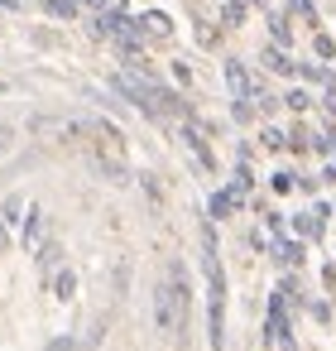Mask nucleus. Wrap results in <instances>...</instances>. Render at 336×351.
Returning a JSON list of instances; mask_svg holds the SVG:
<instances>
[{"label":"nucleus","instance_id":"4be33fe9","mask_svg":"<svg viewBox=\"0 0 336 351\" xmlns=\"http://www.w3.org/2000/svg\"><path fill=\"white\" fill-rule=\"evenodd\" d=\"M20 5H15V0H0V15H15Z\"/></svg>","mask_w":336,"mask_h":351},{"label":"nucleus","instance_id":"9d476101","mask_svg":"<svg viewBox=\"0 0 336 351\" xmlns=\"http://www.w3.org/2000/svg\"><path fill=\"white\" fill-rule=\"evenodd\" d=\"M183 145H188V149L197 154V164H202V169H216V159H211V149H207V140H202V135H197L192 125H183Z\"/></svg>","mask_w":336,"mask_h":351},{"label":"nucleus","instance_id":"423d86ee","mask_svg":"<svg viewBox=\"0 0 336 351\" xmlns=\"http://www.w3.org/2000/svg\"><path fill=\"white\" fill-rule=\"evenodd\" d=\"M269 341L293 346V341H288V317H283V293H274V298H269Z\"/></svg>","mask_w":336,"mask_h":351},{"label":"nucleus","instance_id":"4468645a","mask_svg":"<svg viewBox=\"0 0 336 351\" xmlns=\"http://www.w3.org/2000/svg\"><path fill=\"white\" fill-rule=\"evenodd\" d=\"M269 34H274V44L283 49V44L293 39V34H288V15H274V20H269Z\"/></svg>","mask_w":336,"mask_h":351},{"label":"nucleus","instance_id":"2eb2a0df","mask_svg":"<svg viewBox=\"0 0 336 351\" xmlns=\"http://www.w3.org/2000/svg\"><path fill=\"white\" fill-rule=\"evenodd\" d=\"M312 49H317V58H336V44H331L326 34H317V39H312Z\"/></svg>","mask_w":336,"mask_h":351},{"label":"nucleus","instance_id":"412c9836","mask_svg":"<svg viewBox=\"0 0 336 351\" xmlns=\"http://www.w3.org/2000/svg\"><path fill=\"white\" fill-rule=\"evenodd\" d=\"M77 5H87V10H111V0H77Z\"/></svg>","mask_w":336,"mask_h":351},{"label":"nucleus","instance_id":"1a4fd4ad","mask_svg":"<svg viewBox=\"0 0 336 351\" xmlns=\"http://www.w3.org/2000/svg\"><path fill=\"white\" fill-rule=\"evenodd\" d=\"M49 284H53V298H58V303H73V293H77V274H73V269H53Z\"/></svg>","mask_w":336,"mask_h":351},{"label":"nucleus","instance_id":"f3484780","mask_svg":"<svg viewBox=\"0 0 336 351\" xmlns=\"http://www.w3.org/2000/svg\"><path fill=\"white\" fill-rule=\"evenodd\" d=\"M288 106H293V111H307L312 97H307V92H288Z\"/></svg>","mask_w":336,"mask_h":351},{"label":"nucleus","instance_id":"39448f33","mask_svg":"<svg viewBox=\"0 0 336 351\" xmlns=\"http://www.w3.org/2000/svg\"><path fill=\"white\" fill-rule=\"evenodd\" d=\"M235 207H240V193L221 188V193H211V202H207V221H226Z\"/></svg>","mask_w":336,"mask_h":351},{"label":"nucleus","instance_id":"0eeeda50","mask_svg":"<svg viewBox=\"0 0 336 351\" xmlns=\"http://www.w3.org/2000/svg\"><path fill=\"white\" fill-rule=\"evenodd\" d=\"M25 207H29V202H25V193H10L5 202H0V226H10V231H15V226L25 221Z\"/></svg>","mask_w":336,"mask_h":351},{"label":"nucleus","instance_id":"aec40b11","mask_svg":"<svg viewBox=\"0 0 336 351\" xmlns=\"http://www.w3.org/2000/svg\"><path fill=\"white\" fill-rule=\"evenodd\" d=\"M293 188V173H274V193H288Z\"/></svg>","mask_w":336,"mask_h":351},{"label":"nucleus","instance_id":"f8f14e48","mask_svg":"<svg viewBox=\"0 0 336 351\" xmlns=\"http://www.w3.org/2000/svg\"><path fill=\"white\" fill-rule=\"evenodd\" d=\"M264 63H269V73H283V77L293 73V63H288V53H283L279 44H269V49H264Z\"/></svg>","mask_w":336,"mask_h":351},{"label":"nucleus","instance_id":"f03ea898","mask_svg":"<svg viewBox=\"0 0 336 351\" xmlns=\"http://www.w3.org/2000/svg\"><path fill=\"white\" fill-rule=\"evenodd\" d=\"M44 231H49V212H44L39 202H29V207H25V221H20V245H25V250H39V245H44Z\"/></svg>","mask_w":336,"mask_h":351},{"label":"nucleus","instance_id":"ddd939ff","mask_svg":"<svg viewBox=\"0 0 336 351\" xmlns=\"http://www.w3.org/2000/svg\"><path fill=\"white\" fill-rule=\"evenodd\" d=\"M240 20H245V0H226V10H221V25H226V29H235Z\"/></svg>","mask_w":336,"mask_h":351},{"label":"nucleus","instance_id":"a211bd4d","mask_svg":"<svg viewBox=\"0 0 336 351\" xmlns=\"http://www.w3.org/2000/svg\"><path fill=\"white\" fill-rule=\"evenodd\" d=\"M231 116H235V121H250V116H255V106H250V101H235V106H231Z\"/></svg>","mask_w":336,"mask_h":351},{"label":"nucleus","instance_id":"5701e85b","mask_svg":"<svg viewBox=\"0 0 336 351\" xmlns=\"http://www.w3.org/2000/svg\"><path fill=\"white\" fill-rule=\"evenodd\" d=\"M10 245V226H0V250H5Z\"/></svg>","mask_w":336,"mask_h":351},{"label":"nucleus","instance_id":"f257e3e1","mask_svg":"<svg viewBox=\"0 0 336 351\" xmlns=\"http://www.w3.org/2000/svg\"><path fill=\"white\" fill-rule=\"evenodd\" d=\"M183 317H188V274H183V265L173 260V265H168V279L149 293V322H154L159 337H178Z\"/></svg>","mask_w":336,"mask_h":351},{"label":"nucleus","instance_id":"b1692460","mask_svg":"<svg viewBox=\"0 0 336 351\" xmlns=\"http://www.w3.org/2000/svg\"><path fill=\"white\" fill-rule=\"evenodd\" d=\"M326 183H336V164H326Z\"/></svg>","mask_w":336,"mask_h":351},{"label":"nucleus","instance_id":"7ed1b4c3","mask_svg":"<svg viewBox=\"0 0 336 351\" xmlns=\"http://www.w3.org/2000/svg\"><path fill=\"white\" fill-rule=\"evenodd\" d=\"M135 34L140 39H168L173 34V20L164 10H144V15H135Z\"/></svg>","mask_w":336,"mask_h":351},{"label":"nucleus","instance_id":"20e7f679","mask_svg":"<svg viewBox=\"0 0 336 351\" xmlns=\"http://www.w3.org/2000/svg\"><path fill=\"white\" fill-rule=\"evenodd\" d=\"M226 87H231V97H235V101H250V92H255V87H250V73H245V63H240V58H226Z\"/></svg>","mask_w":336,"mask_h":351},{"label":"nucleus","instance_id":"6e6552de","mask_svg":"<svg viewBox=\"0 0 336 351\" xmlns=\"http://www.w3.org/2000/svg\"><path fill=\"white\" fill-rule=\"evenodd\" d=\"M34 260H39V269H44V279H49L53 269H63V245H58V241H44V245L34 250Z\"/></svg>","mask_w":336,"mask_h":351},{"label":"nucleus","instance_id":"6ab92c4d","mask_svg":"<svg viewBox=\"0 0 336 351\" xmlns=\"http://www.w3.org/2000/svg\"><path fill=\"white\" fill-rule=\"evenodd\" d=\"M173 82H192V68L188 63H173Z\"/></svg>","mask_w":336,"mask_h":351},{"label":"nucleus","instance_id":"9b49d317","mask_svg":"<svg viewBox=\"0 0 336 351\" xmlns=\"http://www.w3.org/2000/svg\"><path fill=\"white\" fill-rule=\"evenodd\" d=\"M44 15H53V20H77L82 5H77V0H44Z\"/></svg>","mask_w":336,"mask_h":351},{"label":"nucleus","instance_id":"dca6fc26","mask_svg":"<svg viewBox=\"0 0 336 351\" xmlns=\"http://www.w3.org/2000/svg\"><path fill=\"white\" fill-rule=\"evenodd\" d=\"M279 260H283V265H298V260H302V245H298V241H283V255H279Z\"/></svg>","mask_w":336,"mask_h":351},{"label":"nucleus","instance_id":"393cba45","mask_svg":"<svg viewBox=\"0 0 336 351\" xmlns=\"http://www.w3.org/2000/svg\"><path fill=\"white\" fill-rule=\"evenodd\" d=\"M0 92H5V82H0Z\"/></svg>","mask_w":336,"mask_h":351}]
</instances>
